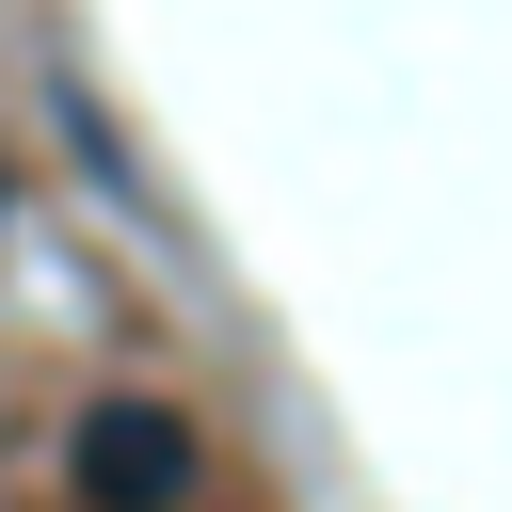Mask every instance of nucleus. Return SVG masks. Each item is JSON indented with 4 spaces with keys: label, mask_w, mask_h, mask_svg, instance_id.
I'll return each instance as SVG.
<instances>
[{
    "label": "nucleus",
    "mask_w": 512,
    "mask_h": 512,
    "mask_svg": "<svg viewBox=\"0 0 512 512\" xmlns=\"http://www.w3.org/2000/svg\"><path fill=\"white\" fill-rule=\"evenodd\" d=\"M64 496H80V512H192V496H208V432H192L160 384H112V400H80V432H64Z\"/></svg>",
    "instance_id": "obj_1"
}]
</instances>
